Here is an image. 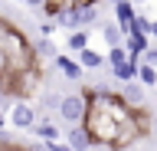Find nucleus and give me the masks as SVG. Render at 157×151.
<instances>
[{
  "label": "nucleus",
  "instance_id": "19",
  "mask_svg": "<svg viewBox=\"0 0 157 151\" xmlns=\"http://www.w3.org/2000/svg\"><path fill=\"white\" fill-rule=\"evenodd\" d=\"M56 26H59L56 20H49V23H43V26H39V33H43L46 40H52V33H56Z\"/></svg>",
  "mask_w": 157,
  "mask_h": 151
},
{
  "label": "nucleus",
  "instance_id": "22",
  "mask_svg": "<svg viewBox=\"0 0 157 151\" xmlns=\"http://www.w3.org/2000/svg\"><path fill=\"white\" fill-rule=\"evenodd\" d=\"M75 7H98V0H75Z\"/></svg>",
  "mask_w": 157,
  "mask_h": 151
},
{
  "label": "nucleus",
  "instance_id": "24",
  "mask_svg": "<svg viewBox=\"0 0 157 151\" xmlns=\"http://www.w3.org/2000/svg\"><path fill=\"white\" fill-rule=\"evenodd\" d=\"M92 151H115V148H105V145H95Z\"/></svg>",
  "mask_w": 157,
  "mask_h": 151
},
{
  "label": "nucleus",
  "instance_id": "15",
  "mask_svg": "<svg viewBox=\"0 0 157 151\" xmlns=\"http://www.w3.org/2000/svg\"><path fill=\"white\" fill-rule=\"evenodd\" d=\"M137 82L141 85H157V66H147V62H141V69H137Z\"/></svg>",
  "mask_w": 157,
  "mask_h": 151
},
{
  "label": "nucleus",
  "instance_id": "29",
  "mask_svg": "<svg viewBox=\"0 0 157 151\" xmlns=\"http://www.w3.org/2000/svg\"><path fill=\"white\" fill-rule=\"evenodd\" d=\"M20 151H29V148H20Z\"/></svg>",
  "mask_w": 157,
  "mask_h": 151
},
{
  "label": "nucleus",
  "instance_id": "10",
  "mask_svg": "<svg viewBox=\"0 0 157 151\" xmlns=\"http://www.w3.org/2000/svg\"><path fill=\"white\" fill-rule=\"evenodd\" d=\"M75 59H78V66H82V69H101V66H108L105 56H101L98 50H92V46H88V50H82Z\"/></svg>",
  "mask_w": 157,
  "mask_h": 151
},
{
  "label": "nucleus",
  "instance_id": "11",
  "mask_svg": "<svg viewBox=\"0 0 157 151\" xmlns=\"http://www.w3.org/2000/svg\"><path fill=\"white\" fill-rule=\"evenodd\" d=\"M121 95H124V102L131 109H144V85H141V82H128Z\"/></svg>",
  "mask_w": 157,
  "mask_h": 151
},
{
  "label": "nucleus",
  "instance_id": "17",
  "mask_svg": "<svg viewBox=\"0 0 157 151\" xmlns=\"http://www.w3.org/2000/svg\"><path fill=\"white\" fill-rule=\"evenodd\" d=\"M62 99H66L62 92H49V95H43V102H39V105H43L46 112H59V109H62Z\"/></svg>",
  "mask_w": 157,
  "mask_h": 151
},
{
  "label": "nucleus",
  "instance_id": "3",
  "mask_svg": "<svg viewBox=\"0 0 157 151\" xmlns=\"http://www.w3.org/2000/svg\"><path fill=\"white\" fill-rule=\"evenodd\" d=\"M66 145L72 151H92L95 148V141H92V135H88L85 125H69L66 128Z\"/></svg>",
  "mask_w": 157,
  "mask_h": 151
},
{
  "label": "nucleus",
  "instance_id": "20",
  "mask_svg": "<svg viewBox=\"0 0 157 151\" xmlns=\"http://www.w3.org/2000/svg\"><path fill=\"white\" fill-rule=\"evenodd\" d=\"M23 145H13V141H7V138H0V151H20Z\"/></svg>",
  "mask_w": 157,
  "mask_h": 151
},
{
  "label": "nucleus",
  "instance_id": "14",
  "mask_svg": "<svg viewBox=\"0 0 157 151\" xmlns=\"http://www.w3.org/2000/svg\"><path fill=\"white\" fill-rule=\"evenodd\" d=\"M128 59H131L128 46H115V50H108V56H105L108 69H118V66H121V62H128Z\"/></svg>",
  "mask_w": 157,
  "mask_h": 151
},
{
  "label": "nucleus",
  "instance_id": "23",
  "mask_svg": "<svg viewBox=\"0 0 157 151\" xmlns=\"http://www.w3.org/2000/svg\"><path fill=\"white\" fill-rule=\"evenodd\" d=\"M151 40H157V20L151 23Z\"/></svg>",
  "mask_w": 157,
  "mask_h": 151
},
{
  "label": "nucleus",
  "instance_id": "2",
  "mask_svg": "<svg viewBox=\"0 0 157 151\" xmlns=\"http://www.w3.org/2000/svg\"><path fill=\"white\" fill-rule=\"evenodd\" d=\"M7 121L13 125V128H20V131H33V125L39 121L36 105H29V102H13L10 112H7Z\"/></svg>",
  "mask_w": 157,
  "mask_h": 151
},
{
  "label": "nucleus",
  "instance_id": "13",
  "mask_svg": "<svg viewBox=\"0 0 157 151\" xmlns=\"http://www.w3.org/2000/svg\"><path fill=\"white\" fill-rule=\"evenodd\" d=\"M66 50L72 53V56H78V53H82V50H88V30L69 33V40H66Z\"/></svg>",
  "mask_w": 157,
  "mask_h": 151
},
{
  "label": "nucleus",
  "instance_id": "21",
  "mask_svg": "<svg viewBox=\"0 0 157 151\" xmlns=\"http://www.w3.org/2000/svg\"><path fill=\"white\" fill-rule=\"evenodd\" d=\"M26 7H33V10H46V0H23Z\"/></svg>",
  "mask_w": 157,
  "mask_h": 151
},
{
  "label": "nucleus",
  "instance_id": "18",
  "mask_svg": "<svg viewBox=\"0 0 157 151\" xmlns=\"http://www.w3.org/2000/svg\"><path fill=\"white\" fill-rule=\"evenodd\" d=\"M43 151H72L66 145V141H46V145H43Z\"/></svg>",
  "mask_w": 157,
  "mask_h": 151
},
{
  "label": "nucleus",
  "instance_id": "12",
  "mask_svg": "<svg viewBox=\"0 0 157 151\" xmlns=\"http://www.w3.org/2000/svg\"><path fill=\"white\" fill-rule=\"evenodd\" d=\"M101 36H105L108 50H115V46H124V33L118 23H101Z\"/></svg>",
  "mask_w": 157,
  "mask_h": 151
},
{
  "label": "nucleus",
  "instance_id": "25",
  "mask_svg": "<svg viewBox=\"0 0 157 151\" xmlns=\"http://www.w3.org/2000/svg\"><path fill=\"white\" fill-rule=\"evenodd\" d=\"M108 3H111V7H118V3H131V0H108Z\"/></svg>",
  "mask_w": 157,
  "mask_h": 151
},
{
  "label": "nucleus",
  "instance_id": "7",
  "mask_svg": "<svg viewBox=\"0 0 157 151\" xmlns=\"http://www.w3.org/2000/svg\"><path fill=\"white\" fill-rule=\"evenodd\" d=\"M33 53H36V62H39V66H43V62H56V59H59L52 40H46V36H39V40L33 43Z\"/></svg>",
  "mask_w": 157,
  "mask_h": 151
},
{
  "label": "nucleus",
  "instance_id": "4",
  "mask_svg": "<svg viewBox=\"0 0 157 151\" xmlns=\"http://www.w3.org/2000/svg\"><path fill=\"white\" fill-rule=\"evenodd\" d=\"M59 26H66L69 33H78V30H85V23H82V7H69V10H62L56 17Z\"/></svg>",
  "mask_w": 157,
  "mask_h": 151
},
{
  "label": "nucleus",
  "instance_id": "16",
  "mask_svg": "<svg viewBox=\"0 0 157 151\" xmlns=\"http://www.w3.org/2000/svg\"><path fill=\"white\" fill-rule=\"evenodd\" d=\"M69 7H75V0H46V13L56 20L62 10H69Z\"/></svg>",
  "mask_w": 157,
  "mask_h": 151
},
{
  "label": "nucleus",
  "instance_id": "28",
  "mask_svg": "<svg viewBox=\"0 0 157 151\" xmlns=\"http://www.w3.org/2000/svg\"><path fill=\"white\" fill-rule=\"evenodd\" d=\"M131 3H147V0H131Z\"/></svg>",
  "mask_w": 157,
  "mask_h": 151
},
{
  "label": "nucleus",
  "instance_id": "26",
  "mask_svg": "<svg viewBox=\"0 0 157 151\" xmlns=\"http://www.w3.org/2000/svg\"><path fill=\"white\" fill-rule=\"evenodd\" d=\"M0 105H7V92L3 89H0Z\"/></svg>",
  "mask_w": 157,
  "mask_h": 151
},
{
  "label": "nucleus",
  "instance_id": "5",
  "mask_svg": "<svg viewBox=\"0 0 157 151\" xmlns=\"http://www.w3.org/2000/svg\"><path fill=\"white\" fill-rule=\"evenodd\" d=\"M33 135H36L43 145H46V141H59V125L49 118V115H43V118L33 125Z\"/></svg>",
  "mask_w": 157,
  "mask_h": 151
},
{
  "label": "nucleus",
  "instance_id": "8",
  "mask_svg": "<svg viewBox=\"0 0 157 151\" xmlns=\"http://www.w3.org/2000/svg\"><path fill=\"white\" fill-rule=\"evenodd\" d=\"M137 69H141V62H137V59H128V62H121L118 69H111V76L128 85V82H137Z\"/></svg>",
  "mask_w": 157,
  "mask_h": 151
},
{
  "label": "nucleus",
  "instance_id": "30",
  "mask_svg": "<svg viewBox=\"0 0 157 151\" xmlns=\"http://www.w3.org/2000/svg\"><path fill=\"white\" fill-rule=\"evenodd\" d=\"M20 3H23V0H20Z\"/></svg>",
  "mask_w": 157,
  "mask_h": 151
},
{
  "label": "nucleus",
  "instance_id": "6",
  "mask_svg": "<svg viewBox=\"0 0 157 151\" xmlns=\"http://www.w3.org/2000/svg\"><path fill=\"white\" fill-rule=\"evenodd\" d=\"M52 66H56V69H62V76H66L69 82H78L82 76H85V69L78 66V59H69V56H62V53H59V59L52 62Z\"/></svg>",
  "mask_w": 157,
  "mask_h": 151
},
{
  "label": "nucleus",
  "instance_id": "27",
  "mask_svg": "<svg viewBox=\"0 0 157 151\" xmlns=\"http://www.w3.org/2000/svg\"><path fill=\"white\" fill-rule=\"evenodd\" d=\"M3 125H7V118H3V115H0V131H3Z\"/></svg>",
  "mask_w": 157,
  "mask_h": 151
},
{
  "label": "nucleus",
  "instance_id": "1",
  "mask_svg": "<svg viewBox=\"0 0 157 151\" xmlns=\"http://www.w3.org/2000/svg\"><path fill=\"white\" fill-rule=\"evenodd\" d=\"M85 112H88V102L82 92H69L66 99H62V109H59V118L66 121V125H82L85 121Z\"/></svg>",
  "mask_w": 157,
  "mask_h": 151
},
{
  "label": "nucleus",
  "instance_id": "9",
  "mask_svg": "<svg viewBox=\"0 0 157 151\" xmlns=\"http://www.w3.org/2000/svg\"><path fill=\"white\" fill-rule=\"evenodd\" d=\"M115 17H118V26H121V33H128L131 26H134V20H137L134 3H118V7H115Z\"/></svg>",
  "mask_w": 157,
  "mask_h": 151
}]
</instances>
